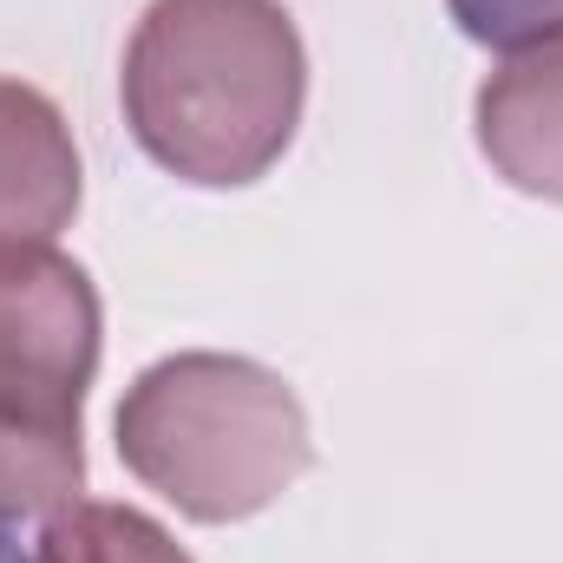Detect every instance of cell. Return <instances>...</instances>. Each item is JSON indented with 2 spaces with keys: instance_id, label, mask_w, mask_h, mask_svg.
Listing matches in <instances>:
<instances>
[{
  "instance_id": "1",
  "label": "cell",
  "mask_w": 563,
  "mask_h": 563,
  "mask_svg": "<svg viewBox=\"0 0 563 563\" xmlns=\"http://www.w3.org/2000/svg\"><path fill=\"white\" fill-rule=\"evenodd\" d=\"M119 106L157 170L197 190H243L301 132V26L282 0H151L125 40Z\"/></svg>"
},
{
  "instance_id": "9",
  "label": "cell",
  "mask_w": 563,
  "mask_h": 563,
  "mask_svg": "<svg viewBox=\"0 0 563 563\" xmlns=\"http://www.w3.org/2000/svg\"><path fill=\"white\" fill-rule=\"evenodd\" d=\"M0 563H40V558H26V551H20V544H13V538L0 531Z\"/></svg>"
},
{
  "instance_id": "2",
  "label": "cell",
  "mask_w": 563,
  "mask_h": 563,
  "mask_svg": "<svg viewBox=\"0 0 563 563\" xmlns=\"http://www.w3.org/2000/svg\"><path fill=\"white\" fill-rule=\"evenodd\" d=\"M119 459L144 492H157L190 525L263 518L314 465L308 407L276 367L250 354H164L125 387Z\"/></svg>"
},
{
  "instance_id": "5",
  "label": "cell",
  "mask_w": 563,
  "mask_h": 563,
  "mask_svg": "<svg viewBox=\"0 0 563 563\" xmlns=\"http://www.w3.org/2000/svg\"><path fill=\"white\" fill-rule=\"evenodd\" d=\"M86 164L66 112L0 73V250H40L59 243V230L79 217Z\"/></svg>"
},
{
  "instance_id": "8",
  "label": "cell",
  "mask_w": 563,
  "mask_h": 563,
  "mask_svg": "<svg viewBox=\"0 0 563 563\" xmlns=\"http://www.w3.org/2000/svg\"><path fill=\"white\" fill-rule=\"evenodd\" d=\"M445 13L472 46L492 53H518L544 33H563V0H445Z\"/></svg>"
},
{
  "instance_id": "4",
  "label": "cell",
  "mask_w": 563,
  "mask_h": 563,
  "mask_svg": "<svg viewBox=\"0 0 563 563\" xmlns=\"http://www.w3.org/2000/svg\"><path fill=\"white\" fill-rule=\"evenodd\" d=\"M472 139L492 177L538 203H563V33L505 53L485 73L472 99Z\"/></svg>"
},
{
  "instance_id": "3",
  "label": "cell",
  "mask_w": 563,
  "mask_h": 563,
  "mask_svg": "<svg viewBox=\"0 0 563 563\" xmlns=\"http://www.w3.org/2000/svg\"><path fill=\"white\" fill-rule=\"evenodd\" d=\"M106 354V301L86 263L0 250V407L40 426H86V394Z\"/></svg>"
},
{
  "instance_id": "7",
  "label": "cell",
  "mask_w": 563,
  "mask_h": 563,
  "mask_svg": "<svg viewBox=\"0 0 563 563\" xmlns=\"http://www.w3.org/2000/svg\"><path fill=\"white\" fill-rule=\"evenodd\" d=\"M40 563H197L151 511L112 498H73L46 518Z\"/></svg>"
},
{
  "instance_id": "6",
  "label": "cell",
  "mask_w": 563,
  "mask_h": 563,
  "mask_svg": "<svg viewBox=\"0 0 563 563\" xmlns=\"http://www.w3.org/2000/svg\"><path fill=\"white\" fill-rule=\"evenodd\" d=\"M86 492V426H40L0 407V525L53 518Z\"/></svg>"
}]
</instances>
